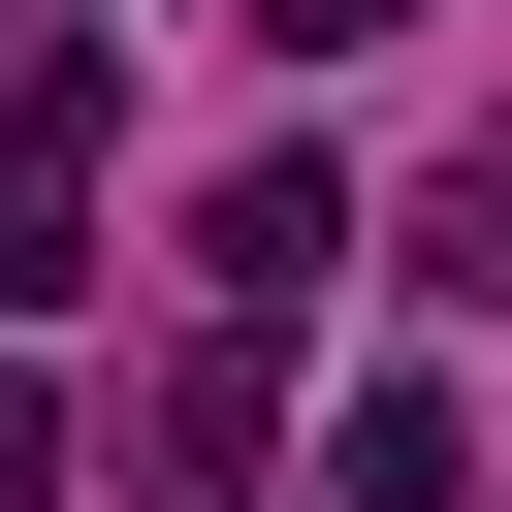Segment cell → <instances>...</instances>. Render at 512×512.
Here are the masks:
<instances>
[{"label":"cell","instance_id":"obj_1","mask_svg":"<svg viewBox=\"0 0 512 512\" xmlns=\"http://www.w3.org/2000/svg\"><path fill=\"white\" fill-rule=\"evenodd\" d=\"M320 256H352V160H288V128H256V160L192 192V288H224L256 352H288V320H320Z\"/></svg>","mask_w":512,"mask_h":512},{"label":"cell","instance_id":"obj_2","mask_svg":"<svg viewBox=\"0 0 512 512\" xmlns=\"http://www.w3.org/2000/svg\"><path fill=\"white\" fill-rule=\"evenodd\" d=\"M320 480H352V512H448V480H480V416H448V384H352V448H320Z\"/></svg>","mask_w":512,"mask_h":512},{"label":"cell","instance_id":"obj_3","mask_svg":"<svg viewBox=\"0 0 512 512\" xmlns=\"http://www.w3.org/2000/svg\"><path fill=\"white\" fill-rule=\"evenodd\" d=\"M64 288H96V224H64V160L0 128V320H64Z\"/></svg>","mask_w":512,"mask_h":512},{"label":"cell","instance_id":"obj_4","mask_svg":"<svg viewBox=\"0 0 512 512\" xmlns=\"http://www.w3.org/2000/svg\"><path fill=\"white\" fill-rule=\"evenodd\" d=\"M0 512H64V384H0Z\"/></svg>","mask_w":512,"mask_h":512},{"label":"cell","instance_id":"obj_5","mask_svg":"<svg viewBox=\"0 0 512 512\" xmlns=\"http://www.w3.org/2000/svg\"><path fill=\"white\" fill-rule=\"evenodd\" d=\"M0 64H32V0H0Z\"/></svg>","mask_w":512,"mask_h":512}]
</instances>
